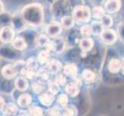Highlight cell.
<instances>
[{
	"label": "cell",
	"mask_w": 124,
	"mask_h": 116,
	"mask_svg": "<svg viewBox=\"0 0 124 116\" xmlns=\"http://www.w3.org/2000/svg\"><path fill=\"white\" fill-rule=\"evenodd\" d=\"M23 19L32 27H39L44 19V12L42 6L32 3L25 6L21 12Z\"/></svg>",
	"instance_id": "cell-1"
},
{
	"label": "cell",
	"mask_w": 124,
	"mask_h": 116,
	"mask_svg": "<svg viewBox=\"0 0 124 116\" xmlns=\"http://www.w3.org/2000/svg\"><path fill=\"white\" fill-rule=\"evenodd\" d=\"M72 18L77 23H85L89 22L91 18L90 9L87 6H76L72 11Z\"/></svg>",
	"instance_id": "cell-2"
},
{
	"label": "cell",
	"mask_w": 124,
	"mask_h": 116,
	"mask_svg": "<svg viewBox=\"0 0 124 116\" xmlns=\"http://www.w3.org/2000/svg\"><path fill=\"white\" fill-rule=\"evenodd\" d=\"M46 50L49 52L54 51L55 53H60L65 48V42L62 37H55L53 41H49V43L45 47Z\"/></svg>",
	"instance_id": "cell-3"
},
{
	"label": "cell",
	"mask_w": 124,
	"mask_h": 116,
	"mask_svg": "<svg viewBox=\"0 0 124 116\" xmlns=\"http://www.w3.org/2000/svg\"><path fill=\"white\" fill-rule=\"evenodd\" d=\"M100 37L102 42L106 45H112L117 40V33L116 31L111 29H104L100 34Z\"/></svg>",
	"instance_id": "cell-4"
},
{
	"label": "cell",
	"mask_w": 124,
	"mask_h": 116,
	"mask_svg": "<svg viewBox=\"0 0 124 116\" xmlns=\"http://www.w3.org/2000/svg\"><path fill=\"white\" fill-rule=\"evenodd\" d=\"M15 37V31L11 27H4L0 30V41L4 44L12 43Z\"/></svg>",
	"instance_id": "cell-5"
},
{
	"label": "cell",
	"mask_w": 124,
	"mask_h": 116,
	"mask_svg": "<svg viewBox=\"0 0 124 116\" xmlns=\"http://www.w3.org/2000/svg\"><path fill=\"white\" fill-rule=\"evenodd\" d=\"M62 27L57 22H53L46 26V33L49 36L52 38L57 37L62 33Z\"/></svg>",
	"instance_id": "cell-6"
},
{
	"label": "cell",
	"mask_w": 124,
	"mask_h": 116,
	"mask_svg": "<svg viewBox=\"0 0 124 116\" xmlns=\"http://www.w3.org/2000/svg\"><path fill=\"white\" fill-rule=\"evenodd\" d=\"M121 0H107L105 3L104 9L109 14L116 13L121 9Z\"/></svg>",
	"instance_id": "cell-7"
},
{
	"label": "cell",
	"mask_w": 124,
	"mask_h": 116,
	"mask_svg": "<svg viewBox=\"0 0 124 116\" xmlns=\"http://www.w3.org/2000/svg\"><path fill=\"white\" fill-rule=\"evenodd\" d=\"M18 71L15 67L14 65H12V64H8L6 65L2 68V75L5 79L7 80H12L13 79L14 77L16 76Z\"/></svg>",
	"instance_id": "cell-8"
},
{
	"label": "cell",
	"mask_w": 124,
	"mask_h": 116,
	"mask_svg": "<svg viewBox=\"0 0 124 116\" xmlns=\"http://www.w3.org/2000/svg\"><path fill=\"white\" fill-rule=\"evenodd\" d=\"M66 92L69 96L74 98L76 97L79 93V84L77 82H70L66 85Z\"/></svg>",
	"instance_id": "cell-9"
},
{
	"label": "cell",
	"mask_w": 124,
	"mask_h": 116,
	"mask_svg": "<svg viewBox=\"0 0 124 116\" xmlns=\"http://www.w3.org/2000/svg\"><path fill=\"white\" fill-rule=\"evenodd\" d=\"M122 62L119 59L113 58L111 59L108 63V70L112 74H117L121 70Z\"/></svg>",
	"instance_id": "cell-10"
},
{
	"label": "cell",
	"mask_w": 124,
	"mask_h": 116,
	"mask_svg": "<svg viewBox=\"0 0 124 116\" xmlns=\"http://www.w3.org/2000/svg\"><path fill=\"white\" fill-rule=\"evenodd\" d=\"M47 68L52 74H58L62 70V65L57 60H49V61L47 63Z\"/></svg>",
	"instance_id": "cell-11"
},
{
	"label": "cell",
	"mask_w": 124,
	"mask_h": 116,
	"mask_svg": "<svg viewBox=\"0 0 124 116\" xmlns=\"http://www.w3.org/2000/svg\"><path fill=\"white\" fill-rule=\"evenodd\" d=\"M64 74L71 77V78H76L78 74V68L74 63H69L66 65L63 68Z\"/></svg>",
	"instance_id": "cell-12"
},
{
	"label": "cell",
	"mask_w": 124,
	"mask_h": 116,
	"mask_svg": "<svg viewBox=\"0 0 124 116\" xmlns=\"http://www.w3.org/2000/svg\"><path fill=\"white\" fill-rule=\"evenodd\" d=\"M55 101L54 94L49 93H43L40 94L39 96V101L41 104L46 107H50L53 105V103Z\"/></svg>",
	"instance_id": "cell-13"
},
{
	"label": "cell",
	"mask_w": 124,
	"mask_h": 116,
	"mask_svg": "<svg viewBox=\"0 0 124 116\" xmlns=\"http://www.w3.org/2000/svg\"><path fill=\"white\" fill-rule=\"evenodd\" d=\"M94 42L91 38L85 37L79 41V47L83 52H88L93 47Z\"/></svg>",
	"instance_id": "cell-14"
},
{
	"label": "cell",
	"mask_w": 124,
	"mask_h": 116,
	"mask_svg": "<svg viewBox=\"0 0 124 116\" xmlns=\"http://www.w3.org/2000/svg\"><path fill=\"white\" fill-rule=\"evenodd\" d=\"M15 86L20 91H24L25 90H27L29 87L27 78H25L24 77H20L19 78H17L15 81Z\"/></svg>",
	"instance_id": "cell-15"
},
{
	"label": "cell",
	"mask_w": 124,
	"mask_h": 116,
	"mask_svg": "<svg viewBox=\"0 0 124 116\" xmlns=\"http://www.w3.org/2000/svg\"><path fill=\"white\" fill-rule=\"evenodd\" d=\"M32 102V96L29 94H23L18 99V104L22 108H26L30 105Z\"/></svg>",
	"instance_id": "cell-16"
},
{
	"label": "cell",
	"mask_w": 124,
	"mask_h": 116,
	"mask_svg": "<svg viewBox=\"0 0 124 116\" xmlns=\"http://www.w3.org/2000/svg\"><path fill=\"white\" fill-rule=\"evenodd\" d=\"M12 45L15 49L18 50H24L25 49H26V47H27L26 42H25L24 39L22 37H17L14 39V40L12 41Z\"/></svg>",
	"instance_id": "cell-17"
},
{
	"label": "cell",
	"mask_w": 124,
	"mask_h": 116,
	"mask_svg": "<svg viewBox=\"0 0 124 116\" xmlns=\"http://www.w3.org/2000/svg\"><path fill=\"white\" fill-rule=\"evenodd\" d=\"M82 77L86 83H93L95 81L96 76L93 71L89 69H85L82 73Z\"/></svg>",
	"instance_id": "cell-18"
},
{
	"label": "cell",
	"mask_w": 124,
	"mask_h": 116,
	"mask_svg": "<svg viewBox=\"0 0 124 116\" xmlns=\"http://www.w3.org/2000/svg\"><path fill=\"white\" fill-rule=\"evenodd\" d=\"M75 20L72 18V16H65L61 19V25L63 29H70L74 26Z\"/></svg>",
	"instance_id": "cell-19"
},
{
	"label": "cell",
	"mask_w": 124,
	"mask_h": 116,
	"mask_svg": "<svg viewBox=\"0 0 124 116\" xmlns=\"http://www.w3.org/2000/svg\"><path fill=\"white\" fill-rule=\"evenodd\" d=\"M91 29H92V33L93 35H100L101 33L104 30V27L102 26L101 21H93L91 23Z\"/></svg>",
	"instance_id": "cell-20"
},
{
	"label": "cell",
	"mask_w": 124,
	"mask_h": 116,
	"mask_svg": "<svg viewBox=\"0 0 124 116\" xmlns=\"http://www.w3.org/2000/svg\"><path fill=\"white\" fill-rule=\"evenodd\" d=\"M38 62L40 64H47L49 61V52L48 50H42L38 54Z\"/></svg>",
	"instance_id": "cell-21"
},
{
	"label": "cell",
	"mask_w": 124,
	"mask_h": 116,
	"mask_svg": "<svg viewBox=\"0 0 124 116\" xmlns=\"http://www.w3.org/2000/svg\"><path fill=\"white\" fill-rule=\"evenodd\" d=\"M92 15L94 19H101L102 17L106 15V11L101 6H96L93 9Z\"/></svg>",
	"instance_id": "cell-22"
},
{
	"label": "cell",
	"mask_w": 124,
	"mask_h": 116,
	"mask_svg": "<svg viewBox=\"0 0 124 116\" xmlns=\"http://www.w3.org/2000/svg\"><path fill=\"white\" fill-rule=\"evenodd\" d=\"M20 74H22L23 77H25V78H27V79H32L33 77H35L36 76L35 70L29 69V68H27L26 67H24L23 69L20 71Z\"/></svg>",
	"instance_id": "cell-23"
},
{
	"label": "cell",
	"mask_w": 124,
	"mask_h": 116,
	"mask_svg": "<svg viewBox=\"0 0 124 116\" xmlns=\"http://www.w3.org/2000/svg\"><path fill=\"white\" fill-rule=\"evenodd\" d=\"M100 20L104 29H108L111 27L113 23V19L112 18V16L109 15H105Z\"/></svg>",
	"instance_id": "cell-24"
},
{
	"label": "cell",
	"mask_w": 124,
	"mask_h": 116,
	"mask_svg": "<svg viewBox=\"0 0 124 116\" xmlns=\"http://www.w3.org/2000/svg\"><path fill=\"white\" fill-rule=\"evenodd\" d=\"M17 112V107L13 103H8L5 107L6 115H14Z\"/></svg>",
	"instance_id": "cell-25"
},
{
	"label": "cell",
	"mask_w": 124,
	"mask_h": 116,
	"mask_svg": "<svg viewBox=\"0 0 124 116\" xmlns=\"http://www.w3.org/2000/svg\"><path fill=\"white\" fill-rule=\"evenodd\" d=\"M44 88V84L42 81H35L32 84V89L34 93L37 94H40Z\"/></svg>",
	"instance_id": "cell-26"
},
{
	"label": "cell",
	"mask_w": 124,
	"mask_h": 116,
	"mask_svg": "<svg viewBox=\"0 0 124 116\" xmlns=\"http://www.w3.org/2000/svg\"><path fill=\"white\" fill-rule=\"evenodd\" d=\"M38 60L35 57H30L25 62V67L32 70H36L38 68Z\"/></svg>",
	"instance_id": "cell-27"
},
{
	"label": "cell",
	"mask_w": 124,
	"mask_h": 116,
	"mask_svg": "<svg viewBox=\"0 0 124 116\" xmlns=\"http://www.w3.org/2000/svg\"><path fill=\"white\" fill-rule=\"evenodd\" d=\"M78 113V111L76 108L73 105H70V106H66L64 107V111H63V115H76Z\"/></svg>",
	"instance_id": "cell-28"
},
{
	"label": "cell",
	"mask_w": 124,
	"mask_h": 116,
	"mask_svg": "<svg viewBox=\"0 0 124 116\" xmlns=\"http://www.w3.org/2000/svg\"><path fill=\"white\" fill-rule=\"evenodd\" d=\"M49 37L46 35H40L37 39V46L40 47H46L49 43Z\"/></svg>",
	"instance_id": "cell-29"
},
{
	"label": "cell",
	"mask_w": 124,
	"mask_h": 116,
	"mask_svg": "<svg viewBox=\"0 0 124 116\" xmlns=\"http://www.w3.org/2000/svg\"><path fill=\"white\" fill-rule=\"evenodd\" d=\"M49 91L53 94H57L58 92L59 91V84L56 82V81H52L50 82L48 85Z\"/></svg>",
	"instance_id": "cell-30"
},
{
	"label": "cell",
	"mask_w": 124,
	"mask_h": 116,
	"mask_svg": "<svg viewBox=\"0 0 124 116\" xmlns=\"http://www.w3.org/2000/svg\"><path fill=\"white\" fill-rule=\"evenodd\" d=\"M57 103L59 106L62 107H66L68 105V96L65 94H59L57 98Z\"/></svg>",
	"instance_id": "cell-31"
},
{
	"label": "cell",
	"mask_w": 124,
	"mask_h": 116,
	"mask_svg": "<svg viewBox=\"0 0 124 116\" xmlns=\"http://www.w3.org/2000/svg\"><path fill=\"white\" fill-rule=\"evenodd\" d=\"M80 33L82 34L83 36L88 37L91 35L92 33V29L90 25H84L80 29Z\"/></svg>",
	"instance_id": "cell-32"
},
{
	"label": "cell",
	"mask_w": 124,
	"mask_h": 116,
	"mask_svg": "<svg viewBox=\"0 0 124 116\" xmlns=\"http://www.w3.org/2000/svg\"><path fill=\"white\" fill-rule=\"evenodd\" d=\"M43 115V111L38 106H34L29 109V115H35V116H40Z\"/></svg>",
	"instance_id": "cell-33"
},
{
	"label": "cell",
	"mask_w": 124,
	"mask_h": 116,
	"mask_svg": "<svg viewBox=\"0 0 124 116\" xmlns=\"http://www.w3.org/2000/svg\"><path fill=\"white\" fill-rule=\"evenodd\" d=\"M36 77H39L42 80H49V72L47 71L45 69H40L38 71V72L36 73Z\"/></svg>",
	"instance_id": "cell-34"
},
{
	"label": "cell",
	"mask_w": 124,
	"mask_h": 116,
	"mask_svg": "<svg viewBox=\"0 0 124 116\" xmlns=\"http://www.w3.org/2000/svg\"><path fill=\"white\" fill-rule=\"evenodd\" d=\"M55 81L61 86H64L66 84V77L62 74H58L55 77Z\"/></svg>",
	"instance_id": "cell-35"
},
{
	"label": "cell",
	"mask_w": 124,
	"mask_h": 116,
	"mask_svg": "<svg viewBox=\"0 0 124 116\" xmlns=\"http://www.w3.org/2000/svg\"><path fill=\"white\" fill-rule=\"evenodd\" d=\"M48 115H60V110H59V107L54 106L50 108L48 110Z\"/></svg>",
	"instance_id": "cell-36"
},
{
	"label": "cell",
	"mask_w": 124,
	"mask_h": 116,
	"mask_svg": "<svg viewBox=\"0 0 124 116\" xmlns=\"http://www.w3.org/2000/svg\"><path fill=\"white\" fill-rule=\"evenodd\" d=\"M15 67L17 69V71H21L24 67H25V62L23 61H16L14 64Z\"/></svg>",
	"instance_id": "cell-37"
},
{
	"label": "cell",
	"mask_w": 124,
	"mask_h": 116,
	"mask_svg": "<svg viewBox=\"0 0 124 116\" xmlns=\"http://www.w3.org/2000/svg\"><path fill=\"white\" fill-rule=\"evenodd\" d=\"M119 35L120 36L121 40L124 41V24H122L119 27Z\"/></svg>",
	"instance_id": "cell-38"
},
{
	"label": "cell",
	"mask_w": 124,
	"mask_h": 116,
	"mask_svg": "<svg viewBox=\"0 0 124 116\" xmlns=\"http://www.w3.org/2000/svg\"><path fill=\"white\" fill-rule=\"evenodd\" d=\"M6 103H5V100L0 96V111H2L4 108H5Z\"/></svg>",
	"instance_id": "cell-39"
},
{
	"label": "cell",
	"mask_w": 124,
	"mask_h": 116,
	"mask_svg": "<svg viewBox=\"0 0 124 116\" xmlns=\"http://www.w3.org/2000/svg\"><path fill=\"white\" fill-rule=\"evenodd\" d=\"M121 70H122L123 74H124V57L122 60V67H121Z\"/></svg>",
	"instance_id": "cell-40"
},
{
	"label": "cell",
	"mask_w": 124,
	"mask_h": 116,
	"mask_svg": "<svg viewBox=\"0 0 124 116\" xmlns=\"http://www.w3.org/2000/svg\"><path fill=\"white\" fill-rule=\"evenodd\" d=\"M3 11V4H2V2L0 1V13Z\"/></svg>",
	"instance_id": "cell-41"
}]
</instances>
